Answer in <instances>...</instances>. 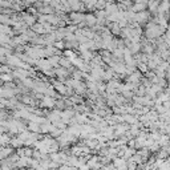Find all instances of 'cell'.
Returning a JSON list of instances; mask_svg holds the SVG:
<instances>
[{"instance_id":"obj_1","label":"cell","mask_w":170,"mask_h":170,"mask_svg":"<svg viewBox=\"0 0 170 170\" xmlns=\"http://www.w3.org/2000/svg\"><path fill=\"white\" fill-rule=\"evenodd\" d=\"M164 27H161L157 23H150L148 24V29H146V36L149 39H157L164 33Z\"/></svg>"},{"instance_id":"obj_2","label":"cell","mask_w":170,"mask_h":170,"mask_svg":"<svg viewBox=\"0 0 170 170\" xmlns=\"http://www.w3.org/2000/svg\"><path fill=\"white\" fill-rule=\"evenodd\" d=\"M36 65H37V68L40 71H43V72H45V71H49L51 68H52V64L49 63V60H45V59H39L37 60V64H36Z\"/></svg>"},{"instance_id":"obj_3","label":"cell","mask_w":170,"mask_h":170,"mask_svg":"<svg viewBox=\"0 0 170 170\" xmlns=\"http://www.w3.org/2000/svg\"><path fill=\"white\" fill-rule=\"evenodd\" d=\"M69 17L72 20V24H76V25H79L81 21H85V17H87V15H83V14H77V12H72L69 15Z\"/></svg>"},{"instance_id":"obj_4","label":"cell","mask_w":170,"mask_h":170,"mask_svg":"<svg viewBox=\"0 0 170 170\" xmlns=\"http://www.w3.org/2000/svg\"><path fill=\"white\" fill-rule=\"evenodd\" d=\"M40 105H41V106H45V108H53V106H56V101L52 99L51 96H44Z\"/></svg>"},{"instance_id":"obj_5","label":"cell","mask_w":170,"mask_h":170,"mask_svg":"<svg viewBox=\"0 0 170 170\" xmlns=\"http://www.w3.org/2000/svg\"><path fill=\"white\" fill-rule=\"evenodd\" d=\"M149 19V14L146 11H141V12H136L134 15V21H138V23H142V21H146Z\"/></svg>"},{"instance_id":"obj_6","label":"cell","mask_w":170,"mask_h":170,"mask_svg":"<svg viewBox=\"0 0 170 170\" xmlns=\"http://www.w3.org/2000/svg\"><path fill=\"white\" fill-rule=\"evenodd\" d=\"M36 20H37V17L36 16H32V15H28V14H24L23 15V21L27 24L28 27H32L36 24Z\"/></svg>"},{"instance_id":"obj_7","label":"cell","mask_w":170,"mask_h":170,"mask_svg":"<svg viewBox=\"0 0 170 170\" xmlns=\"http://www.w3.org/2000/svg\"><path fill=\"white\" fill-rule=\"evenodd\" d=\"M53 87H55L56 91L60 93V95H67V93L71 92V91H68L67 87H65V85H64L63 83H56V81H55V83H53Z\"/></svg>"},{"instance_id":"obj_8","label":"cell","mask_w":170,"mask_h":170,"mask_svg":"<svg viewBox=\"0 0 170 170\" xmlns=\"http://www.w3.org/2000/svg\"><path fill=\"white\" fill-rule=\"evenodd\" d=\"M169 10H170V0H162L158 7V14H165Z\"/></svg>"},{"instance_id":"obj_9","label":"cell","mask_w":170,"mask_h":170,"mask_svg":"<svg viewBox=\"0 0 170 170\" xmlns=\"http://www.w3.org/2000/svg\"><path fill=\"white\" fill-rule=\"evenodd\" d=\"M28 130H31L33 133H41V126H40V124L36 122V121H31V122L28 124Z\"/></svg>"},{"instance_id":"obj_10","label":"cell","mask_w":170,"mask_h":170,"mask_svg":"<svg viewBox=\"0 0 170 170\" xmlns=\"http://www.w3.org/2000/svg\"><path fill=\"white\" fill-rule=\"evenodd\" d=\"M32 31L36 32L37 35L47 33V32H45V27H44L43 23H37V24H35V25H32Z\"/></svg>"},{"instance_id":"obj_11","label":"cell","mask_w":170,"mask_h":170,"mask_svg":"<svg viewBox=\"0 0 170 170\" xmlns=\"http://www.w3.org/2000/svg\"><path fill=\"white\" fill-rule=\"evenodd\" d=\"M55 11H56L55 8L52 7V6L48 7V4H47L45 7L41 6V7L39 8V12H40V14H43V15H52V14H55Z\"/></svg>"},{"instance_id":"obj_12","label":"cell","mask_w":170,"mask_h":170,"mask_svg":"<svg viewBox=\"0 0 170 170\" xmlns=\"http://www.w3.org/2000/svg\"><path fill=\"white\" fill-rule=\"evenodd\" d=\"M55 72H56V75L59 76L60 81H63V83H64V79H65V76L68 75V71H67V68H64V67H61V68H57V69H55Z\"/></svg>"},{"instance_id":"obj_13","label":"cell","mask_w":170,"mask_h":170,"mask_svg":"<svg viewBox=\"0 0 170 170\" xmlns=\"http://www.w3.org/2000/svg\"><path fill=\"white\" fill-rule=\"evenodd\" d=\"M105 11H106L108 15H112V14H116V12H118L120 8H118V6H117V4L108 3V6H106V8H105Z\"/></svg>"},{"instance_id":"obj_14","label":"cell","mask_w":170,"mask_h":170,"mask_svg":"<svg viewBox=\"0 0 170 170\" xmlns=\"http://www.w3.org/2000/svg\"><path fill=\"white\" fill-rule=\"evenodd\" d=\"M85 21H87V24H88V25H91V27L96 25V24H97V16L92 15V14H88L87 17H85Z\"/></svg>"},{"instance_id":"obj_15","label":"cell","mask_w":170,"mask_h":170,"mask_svg":"<svg viewBox=\"0 0 170 170\" xmlns=\"http://www.w3.org/2000/svg\"><path fill=\"white\" fill-rule=\"evenodd\" d=\"M146 6H148L146 3H134V6H132L130 11H133V12H141V11H145Z\"/></svg>"},{"instance_id":"obj_16","label":"cell","mask_w":170,"mask_h":170,"mask_svg":"<svg viewBox=\"0 0 170 170\" xmlns=\"http://www.w3.org/2000/svg\"><path fill=\"white\" fill-rule=\"evenodd\" d=\"M128 81L130 84H138V81H140V72H134V73L129 75Z\"/></svg>"},{"instance_id":"obj_17","label":"cell","mask_w":170,"mask_h":170,"mask_svg":"<svg viewBox=\"0 0 170 170\" xmlns=\"http://www.w3.org/2000/svg\"><path fill=\"white\" fill-rule=\"evenodd\" d=\"M114 166L120 168V169H126L128 165L125 164V158L122 157V158H114Z\"/></svg>"},{"instance_id":"obj_18","label":"cell","mask_w":170,"mask_h":170,"mask_svg":"<svg viewBox=\"0 0 170 170\" xmlns=\"http://www.w3.org/2000/svg\"><path fill=\"white\" fill-rule=\"evenodd\" d=\"M12 148H14V146H11V148H6V146H3L2 153H0V158H2V160H6V157L11 156V153H12Z\"/></svg>"},{"instance_id":"obj_19","label":"cell","mask_w":170,"mask_h":170,"mask_svg":"<svg viewBox=\"0 0 170 170\" xmlns=\"http://www.w3.org/2000/svg\"><path fill=\"white\" fill-rule=\"evenodd\" d=\"M158 7H160L158 0H153V2L149 4V11L150 12H158Z\"/></svg>"},{"instance_id":"obj_20","label":"cell","mask_w":170,"mask_h":170,"mask_svg":"<svg viewBox=\"0 0 170 170\" xmlns=\"http://www.w3.org/2000/svg\"><path fill=\"white\" fill-rule=\"evenodd\" d=\"M134 154H136V150H134V148H130V149H129V148H126V149H125V154H124V158H125V160H129V158H130V157H133Z\"/></svg>"},{"instance_id":"obj_21","label":"cell","mask_w":170,"mask_h":170,"mask_svg":"<svg viewBox=\"0 0 170 170\" xmlns=\"http://www.w3.org/2000/svg\"><path fill=\"white\" fill-rule=\"evenodd\" d=\"M71 64H72V60L69 57H65V59H61L60 60V67H64V68H71Z\"/></svg>"},{"instance_id":"obj_22","label":"cell","mask_w":170,"mask_h":170,"mask_svg":"<svg viewBox=\"0 0 170 170\" xmlns=\"http://www.w3.org/2000/svg\"><path fill=\"white\" fill-rule=\"evenodd\" d=\"M21 145H24V141L20 138H14V140H11V146H14V148H20Z\"/></svg>"},{"instance_id":"obj_23","label":"cell","mask_w":170,"mask_h":170,"mask_svg":"<svg viewBox=\"0 0 170 170\" xmlns=\"http://www.w3.org/2000/svg\"><path fill=\"white\" fill-rule=\"evenodd\" d=\"M108 6V3H106V0H97V3H96V10H105Z\"/></svg>"},{"instance_id":"obj_24","label":"cell","mask_w":170,"mask_h":170,"mask_svg":"<svg viewBox=\"0 0 170 170\" xmlns=\"http://www.w3.org/2000/svg\"><path fill=\"white\" fill-rule=\"evenodd\" d=\"M0 29H2V33H6V35H10L12 36L14 33H12V29L10 27L7 25V24H2V27H0Z\"/></svg>"},{"instance_id":"obj_25","label":"cell","mask_w":170,"mask_h":170,"mask_svg":"<svg viewBox=\"0 0 170 170\" xmlns=\"http://www.w3.org/2000/svg\"><path fill=\"white\" fill-rule=\"evenodd\" d=\"M137 67H138V69L141 71V72H145L146 73L148 72V63H145V61H138V64H137Z\"/></svg>"},{"instance_id":"obj_26","label":"cell","mask_w":170,"mask_h":170,"mask_svg":"<svg viewBox=\"0 0 170 170\" xmlns=\"http://www.w3.org/2000/svg\"><path fill=\"white\" fill-rule=\"evenodd\" d=\"M53 45L57 48L59 51H64V48H65V43H64L63 40H56V41L53 43Z\"/></svg>"},{"instance_id":"obj_27","label":"cell","mask_w":170,"mask_h":170,"mask_svg":"<svg viewBox=\"0 0 170 170\" xmlns=\"http://www.w3.org/2000/svg\"><path fill=\"white\" fill-rule=\"evenodd\" d=\"M81 53H83V59L85 60V61H89V60H92V53L89 52V49H85V51H81Z\"/></svg>"},{"instance_id":"obj_28","label":"cell","mask_w":170,"mask_h":170,"mask_svg":"<svg viewBox=\"0 0 170 170\" xmlns=\"http://www.w3.org/2000/svg\"><path fill=\"white\" fill-rule=\"evenodd\" d=\"M122 118H124V121H126L129 124H137V120L133 118V116H130V114H125V116H122Z\"/></svg>"},{"instance_id":"obj_29","label":"cell","mask_w":170,"mask_h":170,"mask_svg":"<svg viewBox=\"0 0 170 170\" xmlns=\"http://www.w3.org/2000/svg\"><path fill=\"white\" fill-rule=\"evenodd\" d=\"M0 77H2L3 81H6V83H11L12 81V75L11 73H2L0 75Z\"/></svg>"},{"instance_id":"obj_30","label":"cell","mask_w":170,"mask_h":170,"mask_svg":"<svg viewBox=\"0 0 170 170\" xmlns=\"http://www.w3.org/2000/svg\"><path fill=\"white\" fill-rule=\"evenodd\" d=\"M64 56H65V57H69V59H75L76 53L72 49H64Z\"/></svg>"},{"instance_id":"obj_31","label":"cell","mask_w":170,"mask_h":170,"mask_svg":"<svg viewBox=\"0 0 170 170\" xmlns=\"http://www.w3.org/2000/svg\"><path fill=\"white\" fill-rule=\"evenodd\" d=\"M8 142L11 144V138H8V136H6V134L3 133V134H2V146H6Z\"/></svg>"},{"instance_id":"obj_32","label":"cell","mask_w":170,"mask_h":170,"mask_svg":"<svg viewBox=\"0 0 170 170\" xmlns=\"http://www.w3.org/2000/svg\"><path fill=\"white\" fill-rule=\"evenodd\" d=\"M158 100L162 101V102H165V101H169V100H170V96L168 95V93H162V95H160Z\"/></svg>"},{"instance_id":"obj_33","label":"cell","mask_w":170,"mask_h":170,"mask_svg":"<svg viewBox=\"0 0 170 170\" xmlns=\"http://www.w3.org/2000/svg\"><path fill=\"white\" fill-rule=\"evenodd\" d=\"M76 121L77 122H88V118H87V116H77Z\"/></svg>"},{"instance_id":"obj_34","label":"cell","mask_w":170,"mask_h":170,"mask_svg":"<svg viewBox=\"0 0 170 170\" xmlns=\"http://www.w3.org/2000/svg\"><path fill=\"white\" fill-rule=\"evenodd\" d=\"M144 51H145V53H146V55H153V48L150 45H145Z\"/></svg>"},{"instance_id":"obj_35","label":"cell","mask_w":170,"mask_h":170,"mask_svg":"<svg viewBox=\"0 0 170 170\" xmlns=\"http://www.w3.org/2000/svg\"><path fill=\"white\" fill-rule=\"evenodd\" d=\"M23 102L24 104H31V105H33V100L31 99V97H23Z\"/></svg>"},{"instance_id":"obj_36","label":"cell","mask_w":170,"mask_h":170,"mask_svg":"<svg viewBox=\"0 0 170 170\" xmlns=\"http://www.w3.org/2000/svg\"><path fill=\"white\" fill-rule=\"evenodd\" d=\"M130 134H133V136H138L140 134V130L137 129V126L130 128Z\"/></svg>"},{"instance_id":"obj_37","label":"cell","mask_w":170,"mask_h":170,"mask_svg":"<svg viewBox=\"0 0 170 170\" xmlns=\"http://www.w3.org/2000/svg\"><path fill=\"white\" fill-rule=\"evenodd\" d=\"M24 150H25V156L27 157H32V156H33V150H32V149L28 148V149H24Z\"/></svg>"},{"instance_id":"obj_38","label":"cell","mask_w":170,"mask_h":170,"mask_svg":"<svg viewBox=\"0 0 170 170\" xmlns=\"http://www.w3.org/2000/svg\"><path fill=\"white\" fill-rule=\"evenodd\" d=\"M2 72H3V73H11V69H8V68H7L6 65H3Z\"/></svg>"},{"instance_id":"obj_39","label":"cell","mask_w":170,"mask_h":170,"mask_svg":"<svg viewBox=\"0 0 170 170\" xmlns=\"http://www.w3.org/2000/svg\"><path fill=\"white\" fill-rule=\"evenodd\" d=\"M129 146H130V148H134V146H136V141H134V140H130V141H129Z\"/></svg>"},{"instance_id":"obj_40","label":"cell","mask_w":170,"mask_h":170,"mask_svg":"<svg viewBox=\"0 0 170 170\" xmlns=\"http://www.w3.org/2000/svg\"><path fill=\"white\" fill-rule=\"evenodd\" d=\"M164 105H165V106H166L168 109L170 108V101H165V102H164Z\"/></svg>"},{"instance_id":"obj_41","label":"cell","mask_w":170,"mask_h":170,"mask_svg":"<svg viewBox=\"0 0 170 170\" xmlns=\"http://www.w3.org/2000/svg\"><path fill=\"white\" fill-rule=\"evenodd\" d=\"M133 2H134V3H146V0H133Z\"/></svg>"},{"instance_id":"obj_42","label":"cell","mask_w":170,"mask_h":170,"mask_svg":"<svg viewBox=\"0 0 170 170\" xmlns=\"http://www.w3.org/2000/svg\"><path fill=\"white\" fill-rule=\"evenodd\" d=\"M168 132H169V133H170V128H169V129H168Z\"/></svg>"}]
</instances>
